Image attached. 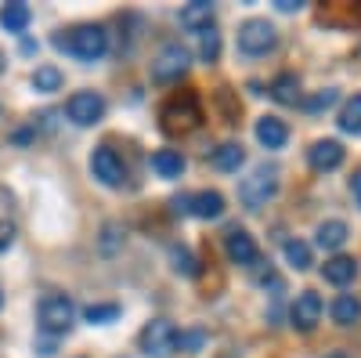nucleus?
Segmentation results:
<instances>
[{
  "instance_id": "obj_8",
  "label": "nucleus",
  "mask_w": 361,
  "mask_h": 358,
  "mask_svg": "<svg viewBox=\"0 0 361 358\" xmlns=\"http://www.w3.org/2000/svg\"><path fill=\"white\" fill-rule=\"evenodd\" d=\"M90 174H94L102 185H109V189H119V185L127 181L123 160H119L116 148H109V145H98L94 148V156H90Z\"/></svg>"
},
{
  "instance_id": "obj_25",
  "label": "nucleus",
  "mask_w": 361,
  "mask_h": 358,
  "mask_svg": "<svg viewBox=\"0 0 361 358\" xmlns=\"http://www.w3.org/2000/svg\"><path fill=\"white\" fill-rule=\"evenodd\" d=\"M286 261L296 268V272H307V268H311V246L300 243V239H289V243H286Z\"/></svg>"
},
{
  "instance_id": "obj_6",
  "label": "nucleus",
  "mask_w": 361,
  "mask_h": 358,
  "mask_svg": "<svg viewBox=\"0 0 361 358\" xmlns=\"http://www.w3.org/2000/svg\"><path fill=\"white\" fill-rule=\"evenodd\" d=\"M141 351L148 358H170L177 351V330H173V322L166 318H152L141 330Z\"/></svg>"
},
{
  "instance_id": "obj_12",
  "label": "nucleus",
  "mask_w": 361,
  "mask_h": 358,
  "mask_svg": "<svg viewBox=\"0 0 361 358\" xmlns=\"http://www.w3.org/2000/svg\"><path fill=\"white\" fill-rule=\"evenodd\" d=\"M343 163V145L333 141V138H325V141H314L311 145V167L314 170H336Z\"/></svg>"
},
{
  "instance_id": "obj_13",
  "label": "nucleus",
  "mask_w": 361,
  "mask_h": 358,
  "mask_svg": "<svg viewBox=\"0 0 361 358\" xmlns=\"http://www.w3.org/2000/svg\"><path fill=\"white\" fill-rule=\"evenodd\" d=\"M188 214L202 217V221H217L224 214V196L221 192H199L188 199Z\"/></svg>"
},
{
  "instance_id": "obj_3",
  "label": "nucleus",
  "mask_w": 361,
  "mask_h": 358,
  "mask_svg": "<svg viewBox=\"0 0 361 358\" xmlns=\"http://www.w3.org/2000/svg\"><path fill=\"white\" fill-rule=\"evenodd\" d=\"M37 315H40V330L44 333L62 337V333L73 330V322H76V304L69 301L66 293H47L40 301V308H37Z\"/></svg>"
},
{
  "instance_id": "obj_7",
  "label": "nucleus",
  "mask_w": 361,
  "mask_h": 358,
  "mask_svg": "<svg viewBox=\"0 0 361 358\" xmlns=\"http://www.w3.org/2000/svg\"><path fill=\"white\" fill-rule=\"evenodd\" d=\"M188 66H192V54L180 44H166L159 51V58L152 62V80L156 83H173V80H180L188 73Z\"/></svg>"
},
{
  "instance_id": "obj_24",
  "label": "nucleus",
  "mask_w": 361,
  "mask_h": 358,
  "mask_svg": "<svg viewBox=\"0 0 361 358\" xmlns=\"http://www.w3.org/2000/svg\"><path fill=\"white\" fill-rule=\"evenodd\" d=\"M33 87L40 95H51V91H62V73H58L54 66H40L33 73Z\"/></svg>"
},
{
  "instance_id": "obj_35",
  "label": "nucleus",
  "mask_w": 361,
  "mask_h": 358,
  "mask_svg": "<svg viewBox=\"0 0 361 358\" xmlns=\"http://www.w3.org/2000/svg\"><path fill=\"white\" fill-rule=\"evenodd\" d=\"M0 304H4V293H0Z\"/></svg>"
},
{
  "instance_id": "obj_19",
  "label": "nucleus",
  "mask_w": 361,
  "mask_h": 358,
  "mask_svg": "<svg viewBox=\"0 0 361 358\" xmlns=\"http://www.w3.org/2000/svg\"><path fill=\"white\" fill-rule=\"evenodd\" d=\"M271 98L282 102V105H296V98H300V80H296L293 73L275 76V83H271Z\"/></svg>"
},
{
  "instance_id": "obj_17",
  "label": "nucleus",
  "mask_w": 361,
  "mask_h": 358,
  "mask_svg": "<svg viewBox=\"0 0 361 358\" xmlns=\"http://www.w3.org/2000/svg\"><path fill=\"white\" fill-rule=\"evenodd\" d=\"M152 170L159 177H180L185 174V156L173 153V148H159V153L152 156Z\"/></svg>"
},
{
  "instance_id": "obj_16",
  "label": "nucleus",
  "mask_w": 361,
  "mask_h": 358,
  "mask_svg": "<svg viewBox=\"0 0 361 358\" xmlns=\"http://www.w3.org/2000/svg\"><path fill=\"white\" fill-rule=\"evenodd\" d=\"M322 275H325V282H333V286H347L357 275V261L354 257H333V261L322 264Z\"/></svg>"
},
{
  "instance_id": "obj_14",
  "label": "nucleus",
  "mask_w": 361,
  "mask_h": 358,
  "mask_svg": "<svg viewBox=\"0 0 361 358\" xmlns=\"http://www.w3.org/2000/svg\"><path fill=\"white\" fill-rule=\"evenodd\" d=\"M180 25L192 29V33L209 29V25H214V4H209V0H195V4L180 8Z\"/></svg>"
},
{
  "instance_id": "obj_9",
  "label": "nucleus",
  "mask_w": 361,
  "mask_h": 358,
  "mask_svg": "<svg viewBox=\"0 0 361 358\" xmlns=\"http://www.w3.org/2000/svg\"><path fill=\"white\" fill-rule=\"evenodd\" d=\"M66 112H69V119H73L76 127H94L98 119L105 116V98L94 95V91H76V95L69 98Z\"/></svg>"
},
{
  "instance_id": "obj_20",
  "label": "nucleus",
  "mask_w": 361,
  "mask_h": 358,
  "mask_svg": "<svg viewBox=\"0 0 361 358\" xmlns=\"http://www.w3.org/2000/svg\"><path fill=\"white\" fill-rule=\"evenodd\" d=\"M347 243V225L343 221H325L318 225V246L322 250H340Z\"/></svg>"
},
{
  "instance_id": "obj_34",
  "label": "nucleus",
  "mask_w": 361,
  "mask_h": 358,
  "mask_svg": "<svg viewBox=\"0 0 361 358\" xmlns=\"http://www.w3.org/2000/svg\"><path fill=\"white\" fill-rule=\"evenodd\" d=\"M325 358H350V354H347V351H329Z\"/></svg>"
},
{
  "instance_id": "obj_21",
  "label": "nucleus",
  "mask_w": 361,
  "mask_h": 358,
  "mask_svg": "<svg viewBox=\"0 0 361 358\" xmlns=\"http://www.w3.org/2000/svg\"><path fill=\"white\" fill-rule=\"evenodd\" d=\"M333 318H336L340 326H354V322L361 318V301H357L354 293L336 297V301H333Z\"/></svg>"
},
{
  "instance_id": "obj_33",
  "label": "nucleus",
  "mask_w": 361,
  "mask_h": 358,
  "mask_svg": "<svg viewBox=\"0 0 361 358\" xmlns=\"http://www.w3.org/2000/svg\"><path fill=\"white\" fill-rule=\"evenodd\" d=\"M300 4H296V0H279V11H296Z\"/></svg>"
},
{
  "instance_id": "obj_18",
  "label": "nucleus",
  "mask_w": 361,
  "mask_h": 358,
  "mask_svg": "<svg viewBox=\"0 0 361 358\" xmlns=\"http://www.w3.org/2000/svg\"><path fill=\"white\" fill-rule=\"evenodd\" d=\"M29 18H33V11H29V4H22V0L4 4V11H0V25H4L8 33H22V29L29 25Z\"/></svg>"
},
{
  "instance_id": "obj_22",
  "label": "nucleus",
  "mask_w": 361,
  "mask_h": 358,
  "mask_svg": "<svg viewBox=\"0 0 361 358\" xmlns=\"http://www.w3.org/2000/svg\"><path fill=\"white\" fill-rule=\"evenodd\" d=\"M243 160H246V153H243V145H235V141L221 145L217 153H214V167H217V170H224V174L238 170V167H243Z\"/></svg>"
},
{
  "instance_id": "obj_28",
  "label": "nucleus",
  "mask_w": 361,
  "mask_h": 358,
  "mask_svg": "<svg viewBox=\"0 0 361 358\" xmlns=\"http://www.w3.org/2000/svg\"><path fill=\"white\" fill-rule=\"evenodd\" d=\"M83 318L87 322H112V318H119V304H90L87 311H83Z\"/></svg>"
},
{
  "instance_id": "obj_29",
  "label": "nucleus",
  "mask_w": 361,
  "mask_h": 358,
  "mask_svg": "<svg viewBox=\"0 0 361 358\" xmlns=\"http://www.w3.org/2000/svg\"><path fill=\"white\" fill-rule=\"evenodd\" d=\"M202 344H206V333H202V330H188V333H177V347L185 351V354H195V351H202Z\"/></svg>"
},
{
  "instance_id": "obj_26",
  "label": "nucleus",
  "mask_w": 361,
  "mask_h": 358,
  "mask_svg": "<svg viewBox=\"0 0 361 358\" xmlns=\"http://www.w3.org/2000/svg\"><path fill=\"white\" fill-rule=\"evenodd\" d=\"M340 127H343L347 134H361V95H354V98L343 105V112H340Z\"/></svg>"
},
{
  "instance_id": "obj_2",
  "label": "nucleus",
  "mask_w": 361,
  "mask_h": 358,
  "mask_svg": "<svg viewBox=\"0 0 361 358\" xmlns=\"http://www.w3.org/2000/svg\"><path fill=\"white\" fill-rule=\"evenodd\" d=\"M54 44L62 51H69L73 58H80V62H98L109 51V33L102 25H76L69 37H58Z\"/></svg>"
},
{
  "instance_id": "obj_23",
  "label": "nucleus",
  "mask_w": 361,
  "mask_h": 358,
  "mask_svg": "<svg viewBox=\"0 0 361 358\" xmlns=\"http://www.w3.org/2000/svg\"><path fill=\"white\" fill-rule=\"evenodd\" d=\"M199 58H202V62H217V58H221V33L214 25L199 33Z\"/></svg>"
},
{
  "instance_id": "obj_31",
  "label": "nucleus",
  "mask_w": 361,
  "mask_h": 358,
  "mask_svg": "<svg viewBox=\"0 0 361 358\" xmlns=\"http://www.w3.org/2000/svg\"><path fill=\"white\" fill-rule=\"evenodd\" d=\"M15 243V225H0V250H8Z\"/></svg>"
},
{
  "instance_id": "obj_27",
  "label": "nucleus",
  "mask_w": 361,
  "mask_h": 358,
  "mask_svg": "<svg viewBox=\"0 0 361 358\" xmlns=\"http://www.w3.org/2000/svg\"><path fill=\"white\" fill-rule=\"evenodd\" d=\"M170 264H173V272L185 275V279H192V275L199 272V268H195V257H192L188 246H173V250H170Z\"/></svg>"
},
{
  "instance_id": "obj_4",
  "label": "nucleus",
  "mask_w": 361,
  "mask_h": 358,
  "mask_svg": "<svg viewBox=\"0 0 361 358\" xmlns=\"http://www.w3.org/2000/svg\"><path fill=\"white\" fill-rule=\"evenodd\" d=\"M275 192H279V170H271V167H257L250 177H243V185H238V196H243V203L250 210L264 206Z\"/></svg>"
},
{
  "instance_id": "obj_5",
  "label": "nucleus",
  "mask_w": 361,
  "mask_h": 358,
  "mask_svg": "<svg viewBox=\"0 0 361 358\" xmlns=\"http://www.w3.org/2000/svg\"><path fill=\"white\" fill-rule=\"evenodd\" d=\"M279 44V33L267 18H250L238 25V51L243 54H267Z\"/></svg>"
},
{
  "instance_id": "obj_1",
  "label": "nucleus",
  "mask_w": 361,
  "mask_h": 358,
  "mask_svg": "<svg viewBox=\"0 0 361 358\" xmlns=\"http://www.w3.org/2000/svg\"><path fill=\"white\" fill-rule=\"evenodd\" d=\"M159 119H163V131H166V134H188V131H195V127L202 124L199 95H195V91H180V95H173V98L163 105Z\"/></svg>"
},
{
  "instance_id": "obj_10",
  "label": "nucleus",
  "mask_w": 361,
  "mask_h": 358,
  "mask_svg": "<svg viewBox=\"0 0 361 358\" xmlns=\"http://www.w3.org/2000/svg\"><path fill=\"white\" fill-rule=\"evenodd\" d=\"M289 318H293V326H296L300 333H311L314 326L322 322V297H318L314 290H304V293L296 297V304H293Z\"/></svg>"
},
{
  "instance_id": "obj_15",
  "label": "nucleus",
  "mask_w": 361,
  "mask_h": 358,
  "mask_svg": "<svg viewBox=\"0 0 361 358\" xmlns=\"http://www.w3.org/2000/svg\"><path fill=\"white\" fill-rule=\"evenodd\" d=\"M257 141L267 148H282L289 141V127L279 116H264V119H257Z\"/></svg>"
},
{
  "instance_id": "obj_30",
  "label": "nucleus",
  "mask_w": 361,
  "mask_h": 358,
  "mask_svg": "<svg viewBox=\"0 0 361 358\" xmlns=\"http://www.w3.org/2000/svg\"><path fill=\"white\" fill-rule=\"evenodd\" d=\"M333 102H336V91H322L318 98H311V102H307V109H311V112H318V109H329Z\"/></svg>"
},
{
  "instance_id": "obj_11",
  "label": "nucleus",
  "mask_w": 361,
  "mask_h": 358,
  "mask_svg": "<svg viewBox=\"0 0 361 358\" xmlns=\"http://www.w3.org/2000/svg\"><path fill=\"white\" fill-rule=\"evenodd\" d=\"M224 250H228L231 264H257V243L246 228H231L224 239Z\"/></svg>"
},
{
  "instance_id": "obj_32",
  "label": "nucleus",
  "mask_w": 361,
  "mask_h": 358,
  "mask_svg": "<svg viewBox=\"0 0 361 358\" xmlns=\"http://www.w3.org/2000/svg\"><path fill=\"white\" fill-rule=\"evenodd\" d=\"M350 192H354V199L361 206V170H354V177H350Z\"/></svg>"
}]
</instances>
